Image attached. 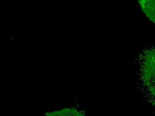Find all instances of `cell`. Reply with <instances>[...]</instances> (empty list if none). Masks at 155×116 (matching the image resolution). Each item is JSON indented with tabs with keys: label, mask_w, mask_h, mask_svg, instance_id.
Returning a JSON list of instances; mask_svg holds the SVG:
<instances>
[{
	"label": "cell",
	"mask_w": 155,
	"mask_h": 116,
	"mask_svg": "<svg viewBox=\"0 0 155 116\" xmlns=\"http://www.w3.org/2000/svg\"><path fill=\"white\" fill-rule=\"evenodd\" d=\"M142 77L149 91L155 97V51L147 52L143 60Z\"/></svg>",
	"instance_id": "obj_1"
},
{
	"label": "cell",
	"mask_w": 155,
	"mask_h": 116,
	"mask_svg": "<svg viewBox=\"0 0 155 116\" xmlns=\"http://www.w3.org/2000/svg\"><path fill=\"white\" fill-rule=\"evenodd\" d=\"M139 3L144 14L155 23V1H140Z\"/></svg>",
	"instance_id": "obj_2"
},
{
	"label": "cell",
	"mask_w": 155,
	"mask_h": 116,
	"mask_svg": "<svg viewBox=\"0 0 155 116\" xmlns=\"http://www.w3.org/2000/svg\"><path fill=\"white\" fill-rule=\"evenodd\" d=\"M45 116H85L80 111L74 108H64L51 113H47Z\"/></svg>",
	"instance_id": "obj_3"
}]
</instances>
